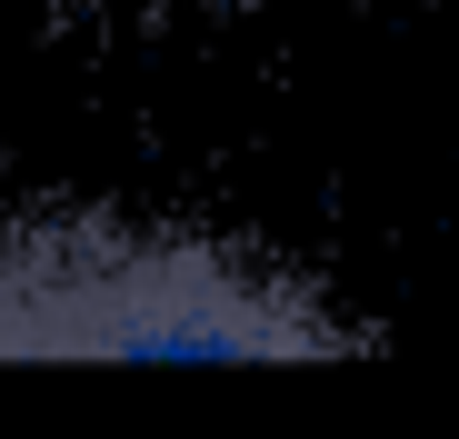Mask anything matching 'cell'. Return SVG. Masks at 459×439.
I'll list each match as a JSON object with an SVG mask.
<instances>
[{
    "mask_svg": "<svg viewBox=\"0 0 459 439\" xmlns=\"http://www.w3.org/2000/svg\"><path fill=\"white\" fill-rule=\"evenodd\" d=\"M369 330L240 240L160 220H21L0 230V359H350Z\"/></svg>",
    "mask_w": 459,
    "mask_h": 439,
    "instance_id": "1",
    "label": "cell"
}]
</instances>
